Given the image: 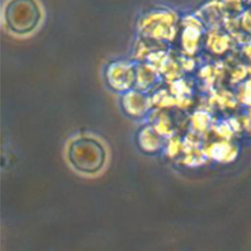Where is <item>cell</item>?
<instances>
[{"instance_id":"cell-1","label":"cell","mask_w":251,"mask_h":251,"mask_svg":"<svg viewBox=\"0 0 251 251\" xmlns=\"http://www.w3.org/2000/svg\"><path fill=\"white\" fill-rule=\"evenodd\" d=\"M70 155L74 166L83 172L97 171L105 157L101 145L92 139H79L73 143Z\"/></svg>"}]
</instances>
